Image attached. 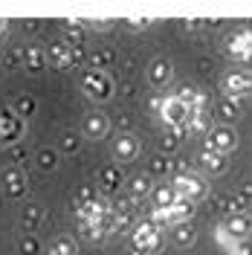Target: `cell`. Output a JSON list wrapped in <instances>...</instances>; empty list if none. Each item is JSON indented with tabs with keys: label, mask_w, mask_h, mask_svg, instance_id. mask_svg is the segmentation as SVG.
Here are the masks:
<instances>
[{
	"label": "cell",
	"mask_w": 252,
	"mask_h": 255,
	"mask_svg": "<svg viewBox=\"0 0 252 255\" xmlns=\"http://www.w3.org/2000/svg\"><path fill=\"white\" fill-rule=\"evenodd\" d=\"M159 244H162V226L154 218H145L133 229V253L130 255H151L159 250Z\"/></svg>",
	"instance_id": "obj_1"
},
{
	"label": "cell",
	"mask_w": 252,
	"mask_h": 255,
	"mask_svg": "<svg viewBox=\"0 0 252 255\" xmlns=\"http://www.w3.org/2000/svg\"><path fill=\"white\" fill-rule=\"evenodd\" d=\"M154 111L162 119V125L171 130H186L189 125V108L177 99V96H165V99H154Z\"/></svg>",
	"instance_id": "obj_2"
},
{
	"label": "cell",
	"mask_w": 252,
	"mask_h": 255,
	"mask_svg": "<svg viewBox=\"0 0 252 255\" xmlns=\"http://www.w3.org/2000/svg\"><path fill=\"white\" fill-rule=\"evenodd\" d=\"M81 90L96 99V102H105V99H111L113 96V79L108 70H87V73H81Z\"/></svg>",
	"instance_id": "obj_3"
},
{
	"label": "cell",
	"mask_w": 252,
	"mask_h": 255,
	"mask_svg": "<svg viewBox=\"0 0 252 255\" xmlns=\"http://www.w3.org/2000/svg\"><path fill=\"white\" fill-rule=\"evenodd\" d=\"M171 186H174V191H177L180 197H186V200H200L206 191H209L203 180L197 174H189V171H180V174L174 177Z\"/></svg>",
	"instance_id": "obj_4"
},
{
	"label": "cell",
	"mask_w": 252,
	"mask_h": 255,
	"mask_svg": "<svg viewBox=\"0 0 252 255\" xmlns=\"http://www.w3.org/2000/svg\"><path fill=\"white\" fill-rule=\"evenodd\" d=\"M206 136H209V151H218V154H223V157L238 148V133L232 130V128H226V125L212 128Z\"/></svg>",
	"instance_id": "obj_5"
},
{
	"label": "cell",
	"mask_w": 252,
	"mask_h": 255,
	"mask_svg": "<svg viewBox=\"0 0 252 255\" xmlns=\"http://www.w3.org/2000/svg\"><path fill=\"white\" fill-rule=\"evenodd\" d=\"M139 154H142V139L139 136H133V133L116 136V142H113V157L119 159V162H133Z\"/></svg>",
	"instance_id": "obj_6"
},
{
	"label": "cell",
	"mask_w": 252,
	"mask_h": 255,
	"mask_svg": "<svg viewBox=\"0 0 252 255\" xmlns=\"http://www.w3.org/2000/svg\"><path fill=\"white\" fill-rule=\"evenodd\" d=\"M226 52L232 58H241V61H250L252 58V29H238L229 41H226Z\"/></svg>",
	"instance_id": "obj_7"
},
{
	"label": "cell",
	"mask_w": 252,
	"mask_h": 255,
	"mask_svg": "<svg viewBox=\"0 0 252 255\" xmlns=\"http://www.w3.org/2000/svg\"><path fill=\"white\" fill-rule=\"evenodd\" d=\"M47 64L52 67V70H70V67H73V44H67V41L49 44Z\"/></svg>",
	"instance_id": "obj_8"
},
{
	"label": "cell",
	"mask_w": 252,
	"mask_h": 255,
	"mask_svg": "<svg viewBox=\"0 0 252 255\" xmlns=\"http://www.w3.org/2000/svg\"><path fill=\"white\" fill-rule=\"evenodd\" d=\"M23 133V119L12 116V111H0V142H15Z\"/></svg>",
	"instance_id": "obj_9"
},
{
	"label": "cell",
	"mask_w": 252,
	"mask_h": 255,
	"mask_svg": "<svg viewBox=\"0 0 252 255\" xmlns=\"http://www.w3.org/2000/svg\"><path fill=\"white\" fill-rule=\"evenodd\" d=\"M223 229H226L232 238L247 241V238H250V232H252V221H250V215H247V212H232V215H229V221L223 223Z\"/></svg>",
	"instance_id": "obj_10"
},
{
	"label": "cell",
	"mask_w": 252,
	"mask_h": 255,
	"mask_svg": "<svg viewBox=\"0 0 252 255\" xmlns=\"http://www.w3.org/2000/svg\"><path fill=\"white\" fill-rule=\"evenodd\" d=\"M3 183H6V191L12 197H20L26 191V177H23V168L20 165H6L3 168Z\"/></svg>",
	"instance_id": "obj_11"
},
{
	"label": "cell",
	"mask_w": 252,
	"mask_h": 255,
	"mask_svg": "<svg viewBox=\"0 0 252 255\" xmlns=\"http://www.w3.org/2000/svg\"><path fill=\"white\" fill-rule=\"evenodd\" d=\"M226 90L232 96H247L252 90V73L250 70H235L226 76Z\"/></svg>",
	"instance_id": "obj_12"
},
{
	"label": "cell",
	"mask_w": 252,
	"mask_h": 255,
	"mask_svg": "<svg viewBox=\"0 0 252 255\" xmlns=\"http://www.w3.org/2000/svg\"><path fill=\"white\" fill-rule=\"evenodd\" d=\"M111 212V206L105 203V200H90V203H84V206H79V218L81 221H87V223H99V221H105V215Z\"/></svg>",
	"instance_id": "obj_13"
},
{
	"label": "cell",
	"mask_w": 252,
	"mask_h": 255,
	"mask_svg": "<svg viewBox=\"0 0 252 255\" xmlns=\"http://www.w3.org/2000/svg\"><path fill=\"white\" fill-rule=\"evenodd\" d=\"M23 67H26V73H41L47 67V52L41 47H26L23 49Z\"/></svg>",
	"instance_id": "obj_14"
},
{
	"label": "cell",
	"mask_w": 252,
	"mask_h": 255,
	"mask_svg": "<svg viewBox=\"0 0 252 255\" xmlns=\"http://www.w3.org/2000/svg\"><path fill=\"white\" fill-rule=\"evenodd\" d=\"M171 73H174V67L168 58H157V61L151 64V73H148V79H151V84H168L171 81Z\"/></svg>",
	"instance_id": "obj_15"
},
{
	"label": "cell",
	"mask_w": 252,
	"mask_h": 255,
	"mask_svg": "<svg viewBox=\"0 0 252 255\" xmlns=\"http://www.w3.org/2000/svg\"><path fill=\"white\" fill-rule=\"evenodd\" d=\"M197 162H200V168L203 171H209V174H223V154H218V151H200V157H197Z\"/></svg>",
	"instance_id": "obj_16"
},
{
	"label": "cell",
	"mask_w": 252,
	"mask_h": 255,
	"mask_svg": "<svg viewBox=\"0 0 252 255\" xmlns=\"http://www.w3.org/2000/svg\"><path fill=\"white\" fill-rule=\"evenodd\" d=\"M47 255H79V247H76V241L70 235H58V238L49 241Z\"/></svg>",
	"instance_id": "obj_17"
},
{
	"label": "cell",
	"mask_w": 252,
	"mask_h": 255,
	"mask_svg": "<svg viewBox=\"0 0 252 255\" xmlns=\"http://www.w3.org/2000/svg\"><path fill=\"white\" fill-rule=\"evenodd\" d=\"M84 133L93 136V139L105 136V133H108V119H105L102 113H90V116L84 119Z\"/></svg>",
	"instance_id": "obj_18"
},
{
	"label": "cell",
	"mask_w": 252,
	"mask_h": 255,
	"mask_svg": "<svg viewBox=\"0 0 252 255\" xmlns=\"http://www.w3.org/2000/svg\"><path fill=\"white\" fill-rule=\"evenodd\" d=\"M177 191H174V186H159V189H154V203H157V209H168L171 203H177Z\"/></svg>",
	"instance_id": "obj_19"
},
{
	"label": "cell",
	"mask_w": 252,
	"mask_h": 255,
	"mask_svg": "<svg viewBox=\"0 0 252 255\" xmlns=\"http://www.w3.org/2000/svg\"><path fill=\"white\" fill-rule=\"evenodd\" d=\"M119 183H122V174H119V171H116L113 165L102 168V174H99V186H102V189L113 191V189H119Z\"/></svg>",
	"instance_id": "obj_20"
},
{
	"label": "cell",
	"mask_w": 252,
	"mask_h": 255,
	"mask_svg": "<svg viewBox=\"0 0 252 255\" xmlns=\"http://www.w3.org/2000/svg\"><path fill=\"white\" fill-rule=\"evenodd\" d=\"M81 235H84L87 241H102L105 235H108V229H105V221H99V223L81 221Z\"/></svg>",
	"instance_id": "obj_21"
},
{
	"label": "cell",
	"mask_w": 252,
	"mask_h": 255,
	"mask_svg": "<svg viewBox=\"0 0 252 255\" xmlns=\"http://www.w3.org/2000/svg\"><path fill=\"white\" fill-rule=\"evenodd\" d=\"M127 191H130V197H133V200H136V197H145V194L151 191V180H148V177H130Z\"/></svg>",
	"instance_id": "obj_22"
},
{
	"label": "cell",
	"mask_w": 252,
	"mask_h": 255,
	"mask_svg": "<svg viewBox=\"0 0 252 255\" xmlns=\"http://www.w3.org/2000/svg\"><path fill=\"white\" fill-rule=\"evenodd\" d=\"M41 218H44V215H41V209L29 206L26 212H23V226H26V229H35V226L41 223Z\"/></svg>",
	"instance_id": "obj_23"
},
{
	"label": "cell",
	"mask_w": 252,
	"mask_h": 255,
	"mask_svg": "<svg viewBox=\"0 0 252 255\" xmlns=\"http://www.w3.org/2000/svg\"><path fill=\"white\" fill-rule=\"evenodd\" d=\"M174 241H177V244H191V241H194V229H191V226H183V223H177Z\"/></svg>",
	"instance_id": "obj_24"
},
{
	"label": "cell",
	"mask_w": 252,
	"mask_h": 255,
	"mask_svg": "<svg viewBox=\"0 0 252 255\" xmlns=\"http://www.w3.org/2000/svg\"><path fill=\"white\" fill-rule=\"evenodd\" d=\"M79 136H76V133H64L61 136V148L64 151H67V154H73V151H79Z\"/></svg>",
	"instance_id": "obj_25"
},
{
	"label": "cell",
	"mask_w": 252,
	"mask_h": 255,
	"mask_svg": "<svg viewBox=\"0 0 252 255\" xmlns=\"http://www.w3.org/2000/svg\"><path fill=\"white\" fill-rule=\"evenodd\" d=\"M90 200H96V191L93 189H87V186H84V189L76 191V206H84V203H90Z\"/></svg>",
	"instance_id": "obj_26"
},
{
	"label": "cell",
	"mask_w": 252,
	"mask_h": 255,
	"mask_svg": "<svg viewBox=\"0 0 252 255\" xmlns=\"http://www.w3.org/2000/svg\"><path fill=\"white\" fill-rule=\"evenodd\" d=\"M38 250H41V247H38V241L32 238V235H26L23 244H20V253H23V255H38Z\"/></svg>",
	"instance_id": "obj_27"
},
{
	"label": "cell",
	"mask_w": 252,
	"mask_h": 255,
	"mask_svg": "<svg viewBox=\"0 0 252 255\" xmlns=\"http://www.w3.org/2000/svg\"><path fill=\"white\" fill-rule=\"evenodd\" d=\"M38 162H41V168H55V154L52 151H41L38 154Z\"/></svg>",
	"instance_id": "obj_28"
},
{
	"label": "cell",
	"mask_w": 252,
	"mask_h": 255,
	"mask_svg": "<svg viewBox=\"0 0 252 255\" xmlns=\"http://www.w3.org/2000/svg\"><path fill=\"white\" fill-rule=\"evenodd\" d=\"M17 111H20V116H29V113L35 111V102H32L29 96H23V99L17 102Z\"/></svg>",
	"instance_id": "obj_29"
},
{
	"label": "cell",
	"mask_w": 252,
	"mask_h": 255,
	"mask_svg": "<svg viewBox=\"0 0 252 255\" xmlns=\"http://www.w3.org/2000/svg\"><path fill=\"white\" fill-rule=\"evenodd\" d=\"M93 61L99 64V67H93V70H102V67H105V64L111 61V55H108V52H96V55H93Z\"/></svg>",
	"instance_id": "obj_30"
},
{
	"label": "cell",
	"mask_w": 252,
	"mask_h": 255,
	"mask_svg": "<svg viewBox=\"0 0 252 255\" xmlns=\"http://www.w3.org/2000/svg\"><path fill=\"white\" fill-rule=\"evenodd\" d=\"M232 116H238V111L229 105V102H226V105L221 108V119H232Z\"/></svg>",
	"instance_id": "obj_31"
},
{
	"label": "cell",
	"mask_w": 252,
	"mask_h": 255,
	"mask_svg": "<svg viewBox=\"0 0 252 255\" xmlns=\"http://www.w3.org/2000/svg\"><path fill=\"white\" fill-rule=\"evenodd\" d=\"M127 23H133V29H142L145 23H151V17H139V20L136 17H127Z\"/></svg>",
	"instance_id": "obj_32"
},
{
	"label": "cell",
	"mask_w": 252,
	"mask_h": 255,
	"mask_svg": "<svg viewBox=\"0 0 252 255\" xmlns=\"http://www.w3.org/2000/svg\"><path fill=\"white\" fill-rule=\"evenodd\" d=\"M6 67H17V52H15V49L6 55Z\"/></svg>",
	"instance_id": "obj_33"
},
{
	"label": "cell",
	"mask_w": 252,
	"mask_h": 255,
	"mask_svg": "<svg viewBox=\"0 0 252 255\" xmlns=\"http://www.w3.org/2000/svg\"><path fill=\"white\" fill-rule=\"evenodd\" d=\"M12 157H15V162H26V151H20V148H15V154H12Z\"/></svg>",
	"instance_id": "obj_34"
},
{
	"label": "cell",
	"mask_w": 252,
	"mask_h": 255,
	"mask_svg": "<svg viewBox=\"0 0 252 255\" xmlns=\"http://www.w3.org/2000/svg\"><path fill=\"white\" fill-rule=\"evenodd\" d=\"M6 26H9V23H6V20H3V17H0V35H3V32H6Z\"/></svg>",
	"instance_id": "obj_35"
}]
</instances>
